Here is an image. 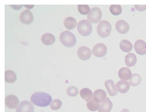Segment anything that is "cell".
<instances>
[{
    "mask_svg": "<svg viewBox=\"0 0 146 112\" xmlns=\"http://www.w3.org/2000/svg\"><path fill=\"white\" fill-rule=\"evenodd\" d=\"M31 102L39 107H46L52 102L51 96L46 92H35L31 96Z\"/></svg>",
    "mask_w": 146,
    "mask_h": 112,
    "instance_id": "obj_1",
    "label": "cell"
},
{
    "mask_svg": "<svg viewBox=\"0 0 146 112\" xmlns=\"http://www.w3.org/2000/svg\"><path fill=\"white\" fill-rule=\"evenodd\" d=\"M59 40L60 42L67 47L74 46L77 42V38L75 35L69 31L62 32L59 36Z\"/></svg>",
    "mask_w": 146,
    "mask_h": 112,
    "instance_id": "obj_2",
    "label": "cell"
},
{
    "mask_svg": "<svg viewBox=\"0 0 146 112\" xmlns=\"http://www.w3.org/2000/svg\"><path fill=\"white\" fill-rule=\"evenodd\" d=\"M111 32V25L107 20L101 21L98 26L97 32L102 38H107Z\"/></svg>",
    "mask_w": 146,
    "mask_h": 112,
    "instance_id": "obj_3",
    "label": "cell"
},
{
    "mask_svg": "<svg viewBox=\"0 0 146 112\" xmlns=\"http://www.w3.org/2000/svg\"><path fill=\"white\" fill-rule=\"evenodd\" d=\"M77 30L81 35L87 36L92 33V26L88 20H82L78 23Z\"/></svg>",
    "mask_w": 146,
    "mask_h": 112,
    "instance_id": "obj_4",
    "label": "cell"
},
{
    "mask_svg": "<svg viewBox=\"0 0 146 112\" xmlns=\"http://www.w3.org/2000/svg\"><path fill=\"white\" fill-rule=\"evenodd\" d=\"M87 18L90 23H98L100 22L102 18V11L98 7H95L90 9L88 14Z\"/></svg>",
    "mask_w": 146,
    "mask_h": 112,
    "instance_id": "obj_5",
    "label": "cell"
},
{
    "mask_svg": "<svg viewBox=\"0 0 146 112\" xmlns=\"http://www.w3.org/2000/svg\"><path fill=\"white\" fill-rule=\"evenodd\" d=\"M92 51L95 57L102 58L107 54V47L104 43H99L94 46Z\"/></svg>",
    "mask_w": 146,
    "mask_h": 112,
    "instance_id": "obj_6",
    "label": "cell"
},
{
    "mask_svg": "<svg viewBox=\"0 0 146 112\" xmlns=\"http://www.w3.org/2000/svg\"><path fill=\"white\" fill-rule=\"evenodd\" d=\"M92 51L90 49L86 46H81L77 50V55L80 59L83 61L89 60L91 55H92Z\"/></svg>",
    "mask_w": 146,
    "mask_h": 112,
    "instance_id": "obj_7",
    "label": "cell"
},
{
    "mask_svg": "<svg viewBox=\"0 0 146 112\" xmlns=\"http://www.w3.org/2000/svg\"><path fill=\"white\" fill-rule=\"evenodd\" d=\"M20 101L15 95H9L5 97V106L9 109H15L17 107L18 105H19Z\"/></svg>",
    "mask_w": 146,
    "mask_h": 112,
    "instance_id": "obj_8",
    "label": "cell"
},
{
    "mask_svg": "<svg viewBox=\"0 0 146 112\" xmlns=\"http://www.w3.org/2000/svg\"><path fill=\"white\" fill-rule=\"evenodd\" d=\"M19 19L21 22L23 24H30L33 22L34 16L30 11L25 10L21 13Z\"/></svg>",
    "mask_w": 146,
    "mask_h": 112,
    "instance_id": "obj_9",
    "label": "cell"
},
{
    "mask_svg": "<svg viewBox=\"0 0 146 112\" xmlns=\"http://www.w3.org/2000/svg\"><path fill=\"white\" fill-rule=\"evenodd\" d=\"M34 106L28 101H23L16 108V112H34Z\"/></svg>",
    "mask_w": 146,
    "mask_h": 112,
    "instance_id": "obj_10",
    "label": "cell"
},
{
    "mask_svg": "<svg viewBox=\"0 0 146 112\" xmlns=\"http://www.w3.org/2000/svg\"><path fill=\"white\" fill-rule=\"evenodd\" d=\"M117 31L121 34H125L129 30V25L124 20H118L115 24Z\"/></svg>",
    "mask_w": 146,
    "mask_h": 112,
    "instance_id": "obj_11",
    "label": "cell"
},
{
    "mask_svg": "<svg viewBox=\"0 0 146 112\" xmlns=\"http://www.w3.org/2000/svg\"><path fill=\"white\" fill-rule=\"evenodd\" d=\"M134 49L139 55H144L146 54V42L141 40L136 41L134 45Z\"/></svg>",
    "mask_w": 146,
    "mask_h": 112,
    "instance_id": "obj_12",
    "label": "cell"
},
{
    "mask_svg": "<svg viewBox=\"0 0 146 112\" xmlns=\"http://www.w3.org/2000/svg\"><path fill=\"white\" fill-rule=\"evenodd\" d=\"M118 74L119 78L122 80H125V81L130 80L132 75L131 69L127 67L121 68L119 70Z\"/></svg>",
    "mask_w": 146,
    "mask_h": 112,
    "instance_id": "obj_13",
    "label": "cell"
},
{
    "mask_svg": "<svg viewBox=\"0 0 146 112\" xmlns=\"http://www.w3.org/2000/svg\"><path fill=\"white\" fill-rule=\"evenodd\" d=\"M104 85L110 96L111 97L117 96L118 93L117 90L115 86L114 82L112 80H107L104 83Z\"/></svg>",
    "mask_w": 146,
    "mask_h": 112,
    "instance_id": "obj_14",
    "label": "cell"
},
{
    "mask_svg": "<svg viewBox=\"0 0 146 112\" xmlns=\"http://www.w3.org/2000/svg\"><path fill=\"white\" fill-rule=\"evenodd\" d=\"M130 83L129 82L125 81V80H120L115 85V87L119 92L122 94H125V93L129 91L130 89Z\"/></svg>",
    "mask_w": 146,
    "mask_h": 112,
    "instance_id": "obj_15",
    "label": "cell"
},
{
    "mask_svg": "<svg viewBox=\"0 0 146 112\" xmlns=\"http://www.w3.org/2000/svg\"><path fill=\"white\" fill-rule=\"evenodd\" d=\"M113 106V105L111 100L108 98H106L100 105L99 112H110Z\"/></svg>",
    "mask_w": 146,
    "mask_h": 112,
    "instance_id": "obj_16",
    "label": "cell"
},
{
    "mask_svg": "<svg viewBox=\"0 0 146 112\" xmlns=\"http://www.w3.org/2000/svg\"><path fill=\"white\" fill-rule=\"evenodd\" d=\"M41 42L43 44L49 46L53 45L55 42V36L52 34L50 33H45L44 34L41 36Z\"/></svg>",
    "mask_w": 146,
    "mask_h": 112,
    "instance_id": "obj_17",
    "label": "cell"
},
{
    "mask_svg": "<svg viewBox=\"0 0 146 112\" xmlns=\"http://www.w3.org/2000/svg\"><path fill=\"white\" fill-rule=\"evenodd\" d=\"M107 98L106 92L101 89L95 90L94 93V99L97 102H102Z\"/></svg>",
    "mask_w": 146,
    "mask_h": 112,
    "instance_id": "obj_18",
    "label": "cell"
},
{
    "mask_svg": "<svg viewBox=\"0 0 146 112\" xmlns=\"http://www.w3.org/2000/svg\"><path fill=\"white\" fill-rule=\"evenodd\" d=\"M125 62L128 67H133L137 63V57L134 53H128L125 58Z\"/></svg>",
    "mask_w": 146,
    "mask_h": 112,
    "instance_id": "obj_19",
    "label": "cell"
},
{
    "mask_svg": "<svg viewBox=\"0 0 146 112\" xmlns=\"http://www.w3.org/2000/svg\"><path fill=\"white\" fill-rule=\"evenodd\" d=\"M63 24L67 30H73L77 26V20L72 17H67L64 18Z\"/></svg>",
    "mask_w": 146,
    "mask_h": 112,
    "instance_id": "obj_20",
    "label": "cell"
},
{
    "mask_svg": "<svg viewBox=\"0 0 146 112\" xmlns=\"http://www.w3.org/2000/svg\"><path fill=\"white\" fill-rule=\"evenodd\" d=\"M119 47L122 51L125 53H128L131 52L132 50L133 45L129 41L123 40L119 43Z\"/></svg>",
    "mask_w": 146,
    "mask_h": 112,
    "instance_id": "obj_21",
    "label": "cell"
},
{
    "mask_svg": "<svg viewBox=\"0 0 146 112\" xmlns=\"http://www.w3.org/2000/svg\"><path fill=\"white\" fill-rule=\"evenodd\" d=\"M81 97L86 101H89L92 99L93 97V92L89 88H82L80 92Z\"/></svg>",
    "mask_w": 146,
    "mask_h": 112,
    "instance_id": "obj_22",
    "label": "cell"
},
{
    "mask_svg": "<svg viewBox=\"0 0 146 112\" xmlns=\"http://www.w3.org/2000/svg\"><path fill=\"white\" fill-rule=\"evenodd\" d=\"M17 80V76L15 72L11 70H7L5 72V81L9 83H14Z\"/></svg>",
    "mask_w": 146,
    "mask_h": 112,
    "instance_id": "obj_23",
    "label": "cell"
},
{
    "mask_svg": "<svg viewBox=\"0 0 146 112\" xmlns=\"http://www.w3.org/2000/svg\"><path fill=\"white\" fill-rule=\"evenodd\" d=\"M86 106L89 110L91 111H95L97 110H99L100 105L98 102L95 101L94 99H91L88 101L86 103Z\"/></svg>",
    "mask_w": 146,
    "mask_h": 112,
    "instance_id": "obj_24",
    "label": "cell"
},
{
    "mask_svg": "<svg viewBox=\"0 0 146 112\" xmlns=\"http://www.w3.org/2000/svg\"><path fill=\"white\" fill-rule=\"evenodd\" d=\"M141 81V78L139 74L135 73L132 75L129 80V83L132 86H136L139 85Z\"/></svg>",
    "mask_w": 146,
    "mask_h": 112,
    "instance_id": "obj_25",
    "label": "cell"
},
{
    "mask_svg": "<svg viewBox=\"0 0 146 112\" xmlns=\"http://www.w3.org/2000/svg\"><path fill=\"white\" fill-rule=\"evenodd\" d=\"M110 11L115 16H118L122 13V7L119 5H111L110 7Z\"/></svg>",
    "mask_w": 146,
    "mask_h": 112,
    "instance_id": "obj_26",
    "label": "cell"
},
{
    "mask_svg": "<svg viewBox=\"0 0 146 112\" xmlns=\"http://www.w3.org/2000/svg\"><path fill=\"white\" fill-rule=\"evenodd\" d=\"M78 11L80 14L82 15H86L90 12V9L89 6L88 5H78Z\"/></svg>",
    "mask_w": 146,
    "mask_h": 112,
    "instance_id": "obj_27",
    "label": "cell"
},
{
    "mask_svg": "<svg viewBox=\"0 0 146 112\" xmlns=\"http://www.w3.org/2000/svg\"><path fill=\"white\" fill-rule=\"evenodd\" d=\"M62 106V102L60 99H56L53 100L50 104V108L53 110H57L59 109Z\"/></svg>",
    "mask_w": 146,
    "mask_h": 112,
    "instance_id": "obj_28",
    "label": "cell"
},
{
    "mask_svg": "<svg viewBox=\"0 0 146 112\" xmlns=\"http://www.w3.org/2000/svg\"><path fill=\"white\" fill-rule=\"evenodd\" d=\"M67 93L70 97H76L78 94V90L75 86H70L67 89Z\"/></svg>",
    "mask_w": 146,
    "mask_h": 112,
    "instance_id": "obj_29",
    "label": "cell"
},
{
    "mask_svg": "<svg viewBox=\"0 0 146 112\" xmlns=\"http://www.w3.org/2000/svg\"><path fill=\"white\" fill-rule=\"evenodd\" d=\"M135 8L140 12H143L146 9V5H135Z\"/></svg>",
    "mask_w": 146,
    "mask_h": 112,
    "instance_id": "obj_30",
    "label": "cell"
},
{
    "mask_svg": "<svg viewBox=\"0 0 146 112\" xmlns=\"http://www.w3.org/2000/svg\"><path fill=\"white\" fill-rule=\"evenodd\" d=\"M11 7L15 10H19L22 8V5H11Z\"/></svg>",
    "mask_w": 146,
    "mask_h": 112,
    "instance_id": "obj_31",
    "label": "cell"
},
{
    "mask_svg": "<svg viewBox=\"0 0 146 112\" xmlns=\"http://www.w3.org/2000/svg\"><path fill=\"white\" fill-rule=\"evenodd\" d=\"M34 5H25V7L27 8H29V9H31V8H34Z\"/></svg>",
    "mask_w": 146,
    "mask_h": 112,
    "instance_id": "obj_32",
    "label": "cell"
},
{
    "mask_svg": "<svg viewBox=\"0 0 146 112\" xmlns=\"http://www.w3.org/2000/svg\"><path fill=\"white\" fill-rule=\"evenodd\" d=\"M121 112H129V110L127 109H124Z\"/></svg>",
    "mask_w": 146,
    "mask_h": 112,
    "instance_id": "obj_33",
    "label": "cell"
}]
</instances>
